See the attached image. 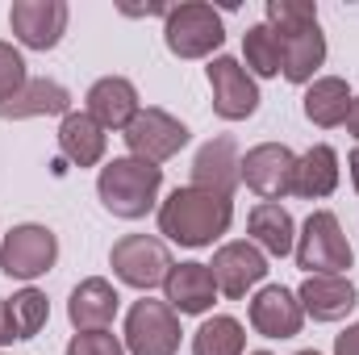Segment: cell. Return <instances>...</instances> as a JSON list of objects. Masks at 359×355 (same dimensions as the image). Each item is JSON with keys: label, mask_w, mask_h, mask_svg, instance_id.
<instances>
[{"label": "cell", "mask_w": 359, "mask_h": 355, "mask_svg": "<svg viewBox=\"0 0 359 355\" xmlns=\"http://www.w3.org/2000/svg\"><path fill=\"white\" fill-rule=\"evenodd\" d=\"M234 226V201L205 192V188H172L168 201H159V234L168 243H180L188 251L213 247Z\"/></svg>", "instance_id": "6da1fadb"}, {"label": "cell", "mask_w": 359, "mask_h": 355, "mask_svg": "<svg viewBox=\"0 0 359 355\" xmlns=\"http://www.w3.org/2000/svg\"><path fill=\"white\" fill-rule=\"evenodd\" d=\"M159 188H163V168L159 163H147V159H134V155L109 159L100 168V176H96L100 205L113 217H121V222L147 217L159 205Z\"/></svg>", "instance_id": "7a4b0ae2"}, {"label": "cell", "mask_w": 359, "mask_h": 355, "mask_svg": "<svg viewBox=\"0 0 359 355\" xmlns=\"http://www.w3.org/2000/svg\"><path fill=\"white\" fill-rule=\"evenodd\" d=\"M292 255L305 276H347V267L355 264V251H351V243L330 209H313L305 217Z\"/></svg>", "instance_id": "3957f363"}, {"label": "cell", "mask_w": 359, "mask_h": 355, "mask_svg": "<svg viewBox=\"0 0 359 355\" xmlns=\"http://www.w3.org/2000/svg\"><path fill=\"white\" fill-rule=\"evenodd\" d=\"M163 42L176 59H213V51H222L226 42L222 13L205 0L172 4L163 17Z\"/></svg>", "instance_id": "277c9868"}, {"label": "cell", "mask_w": 359, "mask_h": 355, "mask_svg": "<svg viewBox=\"0 0 359 355\" xmlns=\"http://www.w3.org/2000/svg\"><path fill=\"white\" fill-rule=\"evenodd\" d=\"M109 267H113V276L121 284H130L138 293H151V288H159L168 280V272L176 267V260H172L163 239H155V234H126V239L113 243Z\"/></svg>", "instance_id": "5b68a950"}, {"label": "cell", "mask_w": 359, "mask_h": 355, "mask_svg": "<svg viewBox=\"0 0 359 355\" xmlns=\"http://www.w3.org/2000/svg\"><path fill=\"white\" fill-rule=\"evenodd\" d=\"M59 264V239L50 226H38V222H21L4 234L0 243V272L8 280H38L46 276L50 267Z\"/></svg>", "instance_id": "8992f818"}, {"label": "cell", "mask_w": 359, "mask_h": 355, "mask_svg": "<svg viewBox=\"0 0 359 355\" xmlns=\"http://www.w3.org/2000/svg\"><path fill=\"white\" fill-rule=\"evenodd\" d=\"M180 314L168 301H134L126 314V355H176L180 351Z\"/></svg>", "instance_id": "52a82bcc"}, {"label": "cell", "mask_w": 359, "mask_h": 355, "mask_svg": "<svg viewBox=\"0 0 359 355\" xmlns=\"http://www.w3.org/2000/svg\"><path fill=\"white\" fill-rule=\"evenodd\" d=\"M205 76H209V92H213V113L222 121H247V117H255V109H259V84H255V76L238 59L217 55V59H209Z\"/></svg>", "instance_id": "ba28073f"}, {"label": "cell", "mask_w": 359, "mask_h": 355, "mask_svg": "<svg viewBox=\"0 0 359 355\" xmlns=\"http://www.w3.org/2000/svg\"><path fill=\"white\" fill-rule=\"evenodd\" d=\"M126 138V147H130V155L134 159H147V163H168L172 155H180L184 147H188V126L172 117L168 109H142L134 121H130V130L121 134Z\"/></svg>", "instance_id": "9c48e42d"}, {"label": "cell", "mask_w": 359, "mask_h": 355, "mask_svg": "<svg viewBox=\"0 0 359 355\" xmlns=\"http://www.w3.org/2000/svg\"><path fill=\"white\" fill-rule=\"evenodd\" d=\"M67 0H13L8 25L25 51H55L67 34Z\"/></svg>", "instance_id": "30bf717a"}, {"label": "cell", "mask_w": 359, "mask_h": 355, "mask_svg": "<svg viewBox=\"0 0 359 355\" xmlns=\"http://www.w3.org/2000/svg\"><path fill=\"white\" fill-rule=\"evenodd\" d=\"M209 272H213V284H217V293H222V297L243 301L255 284H264V276H268V255H264L251 239L222 243V247L213 251Z\"/></svg>", "instance_id": "8fae6325"}, {"label": "cell", "mask_w": 359, "mask_h": 355, "mask_svg": "<svg viewBox=\"0 0 359 355\" xmlns=\"http://www.w3.org/2000/svg\"><path fill=\"white\" fill-rule=\"evenodd\" d=\"M292 172H297V155L284 142H259L243 155V184L259 201H284L292 192Z\"/></svg>", "instance_id": "7c38bea8"}, {"label": "cell", "mask_w": 359, "mask_h": 355, "mask_svg": "<svg viewBox=\"0 0 359 355\" xmlns=\"http://www.w3.org/2000/svg\"><path fill=\"white\" fill-rule=\"evenodd\" d=\"M243 184V155H238V142L230 134H217L209 138L196 159H192V188H205V192H217V196H230L234 201V188Z\"/></svg>", "instance_id": "4fadbf2b"}, {"label": "cell", "mask_w": 359, "mask_h": 355, "mask_svg": "<svg viewBox=\"0 0 359 355\" xmlns=\"http://www.w3.org/2000/svg\"><path fill=\"white\" fill-rule=\"evenodd\" d=\"M247 318H251V330L264 335V339H292L305 326V309H301L297 293L284 288V284H264L251 297Z\"/></svg>", "instance_id": "5bb4252c"}, {"label": "cell", "mask_w": 359, "mask_h": 355, "mask_svg": "<svg viewBox=\"0 0 359 355\" xmlns=\"http://www.w3.org/2000/svg\"><path fill=\"white\" fill-rule=\"evenodd\" d=\"M84 113H88L104 134H109V130H121V134H126L130 121L142 113L138 88H134L126 76H100L88 88V96H84Z\"/></svg>", "instance_id": "9a60e30c"}, {"label": "cell", "mask_w": 359, "mask_h": 355, "mask_svg": "<svg viewBox=\"0 0 359 355\" xmlns=\"http://www.w3.org/2000/svg\"><path fill=\"white\" fill-rule=\"evenodd\" d=\"M217 297H222V293H217V284H213L209 264H196V260L176 264L168 272V280H163V301L176 309L180 318H201V314H209Z\"/></svg>", "instance_id": "2e32d148"}, {"label": "cell", "mask_w": 359, "mask_h": 355, "mask_svg": "<svg viewBox=\"0 0 359 355\" xmlns=\"http://www.w3.org/2000/svg\"><path fill=\"white\" fill-rule=\"evenodd\" d=\"M276 34H280V55H284L280 76L288 84H313L318 67L326 63V34H322V25L309 21V25H292V29H276Z\"/></svg>", "instance_id": "e0dca14e"}, {"label": "cell", "mask_w": 359, "mask_h": 355, "mask_svg": "<svg viewBox=\"0 0 359 355\" xmlns=\"http://www.w3.org/2000/svg\"><path fill=\"white\" fill-rule=\"evenodd\" d=\"M297 301L313 322H343L359 305V288L351 284V276H305Z\"/></svg>", "instance_id": "ac0fdd59"}, {"label": "cell", "mask_w": 359, "mask_h": 355, "mask_svg": "<svg viewBox=\"0 0 359 355\" xmlns=\"http://www.w3.org/2000/svg\"><path fill=\"white\" fill-rule=\"evenodd\" d=\"M117 309H121V297H117V288L104 276L80 280L72 288V301H67V318H72L76 335H84V330H109L113 318H117Z\"/></svg>", "instance_id": "d6986e66"}, {"label": "cell", "mask_w": 359, "mask_h": 355, "mask_svg": "<svg viewBox=\"0 0 359 355\" xmlns=\"http://www.w3.org/2000/svg\"><path fill=\"white\" fill-rule=\"evenodd\" d=\"M72 113V92L63 88L59 80L46 76H29L25 88L17 92L13 100L0 105L4 121H29V117H67Z\"/></svg>", "instance_id": "ffe728a7"}, {"label": "cell", "mask_w": 359, "mask_h": 355, "mask_svg": "<svg viewBox=\"0 0 359 355\" xmlns=\"http://www.w3.org/2000/svg\"><path fill=\"white\" fill-rule=\"evenodd\" d=\"M247 234L264 255H276V260L292 255V247H297V222L280 201H259L247 213Z\"/></svg>", "instance_id": "44dd1931"}, {"label": "cell", "mask_w": 359, "mask_h": 355, "mask_svg": "<svg viewBox=\"0 0 359 355\" xmlns=\"http://www.w3.org/2000/svg\"><path fill=\"white\" fill-rule=\"evenodd\" d=\"M339 151L330 142L309 147L305 155H297V172H292V196L301 201H326L339 188Z\"/></svg>", "instance_id": "7402d4cb"}, {"label": "cell", "mask_w": 359, "mask_h": 355, "mask_svg": "<svg viewBox=\"0 0 359 355\" xmlns=\"http://www.w3.org/2000/svg\"><path fill=\"white\" fill-rule=\"evenodd\" d=\"M59 151H63V159L76 163V168H96V163L104 159V151H109V134L92 121L84 109H80V113L72 109V113L59 121Z\"/></svg>", "instance_id": "603a6c76"}, {"label": "cell", "mask_w": 359, "mask_h": 355, "mask_svg": "<svg viewBox=\"0 0 359 355\" xmlns=\"http://www.w3.org/2000/svg\"><path fill=\"white\" fill-rule=\"evenodd\" d=\"M351 100H355V92H351V84H347L343 76H318L313 84H305V100H301V109H305V117H309L313 126L334 130V126L347 121Z\"/></svg>", "instance_id": "cb8c5ba5"}, {"label": "cell", "mask_w": 359, "mask_h": 355, "mask_svg": "<svg viewBox=\"0 0 359 355\" xmlns=\"http://www.w3.org/2000/svg\"><path fill=\"white\" fill-rule=\"evenodd\" d=\"M243 351H247V330L230 314H213L192 335V355H243Z\"/></svg>", "instance_id": "d4e9b609"}, {"label": "cell", "mask_w": 359, "mask_h": 355, "mask_svg": "<svg viewBox=\"0 0 359 355\" xmlns=\"http://www.w3.org/2000/svg\"><path fill=\"white\" fill-rule=\"evenodd\" d=\"M243 59H247V72H251V76H259V80L280 76V67H284V55H280V34L271 29L268 21L247 25V34H243Z\"/></svg>", "instance_id": "484cf974"}, {"label": "cell", "mask_w": 359, "mask_h": 355, "mask_svg": "<svg viewBox=\"0 0 359 355\" xmlns=\"http://www.w3.org/2000/svg\"><path fill=\"white\" fill-rule=\"evenodd\" d=\"M8 318H13V335H17V339H34V335L46 326V318H50L46 293L34 288V284H25L21 293L8 297Z\"/></svg>", "instance_id": "4316f807"}, {"label": "cell", "mask_w": 359, "mask_h": 355, "mask_svg": "<svg viewBox=\"0 0 359 355\" xmlns=\"http://www.w3.org/2000/svg\"><path fill=\"white\" fill-rule=\"evenodd\" d=\"M264 13H268L271 29H292V25L318 21V4H313V0H268Z\"/></svg>", "instance_id": "83f0119b"}, {"label": "cell", "mask_w": 359, "mask_h": 355, "mask_svg": "<svg viewBox=\"0 0 359 355\" xmlns=\"http://www.w3.org/2000/svg\"><path fill=\"white\" fill-rule=\"evenodd\" d=\"M25 80H29V72H25L21 51H17L13 42H0V105L13 100L17 92L25 88Z\"/></svg>", "instance_id": "f1b7e54d"}, {"label": "cell", "mask_w": 359, "mask_h": 355, "mask_svg": "<svg viewBox=\"0 0 359 355\" xmlns=\"http://www.w3.org/2000/svg\"><path fill=\"white\" fill-rule=\"evenodd\" d=\"M63 355H126V343L113 330H84V335H72Z\"/></svg>", "instance_id": "f546056e"}, {"label": "cell", "mask_w": 359, "mask_h": 355, "mask_svg": "<svg viewBox=\"0 0 359 355\" xmlns=\"http://www.w3.org/2000/svg\"><path fill=\"white\" fill-rule=\"evenodd\" d=\"M334 355H359V322H351V326L334 339Z\"/></svg>", "instance_id": "4dcf8cb0"}, {"label": "cell", "mask_w": 359, "mask_h": 355, "mask_svg": "<svg viewBox=\"0 0 359 355\" xmlns=\"http://www.w3.org/2000/svg\"><path fill=\"white\" fill-rule=\"evenodd\" d=\"M17 335H13V318H8V301L0 297V347H8Z\"/></svg>", "instance_id": "1f68e13d"}, {"label": "cell", "mask_w": 359, "mask_h": 355, "mask_svg": "<svg viewBox=\"0 0 359 355\" xmlns=\"http://www.w3.org/2000/svg\"><path fill=\"white\" fill-rule=\"evenodd\" d=\"M343 126H347V134L359 142V96L351 100V109H347V121H343Z\"/></svg>", "instance_id": "d6a6232c"}, {"label": "cell", "mask_w": 359, "mask_h": 355, "mask_svg": "<svg viewBox=\"0 0 359 355\" xmlns=\"http://www.w3.org/2000/svg\"><path fill=\"white\" fill-rule=\"evenodd\" d=\"M347 172H351V184H355V192H359V147L347 155Z\"/></svg>", "instance_id": "836d02e7"}, {"label": "cell", "mask_w": 359, "mask_h": 355, "mask_svg": "<svg viewBox=\"0 0 359 355\" xmlns=\"http://www.w3.org/2000/svg\"><path fill=\"white\" fill-rule=\"evenodd\" d=\"M297 355H322V351H297Z\"/></svg>", "instance_id": "e575fe53"}, {"label": "cell", "mask_w": 359, "mask_h": 355, "mask_svg": "<svg viewBox=\"0 0 359 355\" xmlns=\"http://www.w3.org/2000/svg\"><path fill=\"white\" fill-rule=\"evenodd\" d=\"M247 355H271V351H247Z\"/></svg>", "instance_id": "d590c367"}, {"label": "cell", "mask_w": 359, "mask_h": 355, "mask_svg": "<svg viewBox=\"0 0 359 355\" xmlns=\"http://www.w3.org/2000/svg\"><path fill=\"white\" fill-rule=\"evenodd\" d=\"M0 355H4V351H0Z\"/></svg>", "instance_id": "8d00e7d4"}]
</instances>
